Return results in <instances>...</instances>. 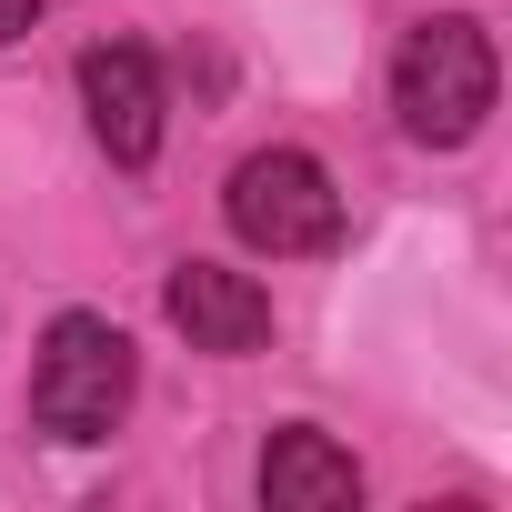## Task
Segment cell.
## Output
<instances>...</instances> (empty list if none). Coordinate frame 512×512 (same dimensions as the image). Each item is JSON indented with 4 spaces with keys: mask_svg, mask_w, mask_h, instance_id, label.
I'll list each match as a JSON object with an SVG mask.
<instances>
[{
    "mask_svg": "<svg viewBox=\"0 0 512 512\" xmlns=\"http://www.w3.org/2000/svg\"><path fill=\"white\" fill-rule=\"evenodd\" d=\"M231 231L272 262H302V251H332L342 241V191L312 151H251L231 171Z\"/></svg>",
    "mask_w": 512,
    "mask_h": 512,
    "instance_id": "3957f363",
    "label": "cell"
},
{
    "mask_svg": "<svg viewBox=\"0 0 512 512\" xmlns=\"http://www.w3.org/2000/svg\"><path fill=\"white\" fill-rule=\"evenodd\" d=\"M262 502H272V512H352V502H362V472H352V452H342L332 432L292 422V432H272V452H262Z\"/></svg>",
    "mask_w": 512,
    "mask_h": 512,
    "instance_id": "8992f818",
    "label": "cell"
},
{
    "mask_svg": "<svg viewBox=\"0 0 512 512\" xmlns=\"http://www.w3.org/2000/svg\"><path fill=\"white\" fill-rule=\"evenodd\" d=\"M492 91H502L492 31L462 21V11L422 21V31L402 41V61H392V111H402V131H412L422 151H462V141L492 121Z\"/></svg>",
    "mask_w": 512,
    "mask_h": 512,
    "instance_id": "6da1fadb",
    "label": "cell"
},
{
    "mask_svg": "<svg viewBox=\"0 0 512 512\" xmlns=\"http://www.w3.org/2000/svg\"><path fill=\"white\" fill-rule=\"evenodd\" d=\"M81 111H91V141L121 171H141L161 151V71H151V51L141 41H91L81 51Z\"/></svg>",
    "mask_w": 512,
    "mask_h": 512,
    "instance_id": "277c9868",
    "label": "cell"
},
{
    "mask_svg": "<svg viewBox=\"0 0 512 512\" xmlns=\"http://www.w3.org/2000/svg\"><path fill=\"white\" fill-rule=\"evenodd\" d=\"M161 312H171V332L191 352H221V362H241V352L272 342V292L251 272H231V262H181L161 282Z\"/></svg>",
    "mask_w": 512,
    "mask_h": 512,
    "instance_id": "5b68a950",
    "label": "cell"
},
{
    "mask_svg": "<svg viewBox=\"0 0 512 512\" xmlns=\"http://www.w3.org/2000/svg\"><path fill=\"white\" fill-rule=\"evenodd\" d=\"M31 21H41V0H0V41H21Z\"/></svg>",
    "mask_w": 512,
    "mask_h": 512,
    "instance_id": "52a82bcc",
    "label": "cell"
},
{
    "mask_svg": "<svg viewBox=\"0 0 512 512\" xmlns=\"http://www.w3.org/2000/svg\"><path fill=\"white\" fill-rule=\"evenodd\" d=\"M121 412H131V332L101 312H61L31 362V422L51 442H111Z\"/></svg>",
    "mask_w": 512,
    "mask_h": 512,
    "instance_id": "7a4b0ae2",
    "label": "cell"
}]
</instances>
